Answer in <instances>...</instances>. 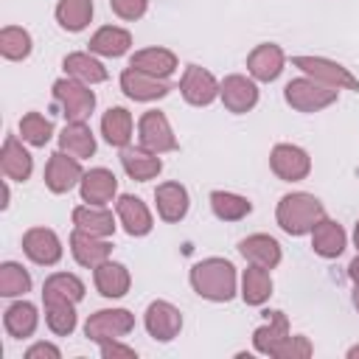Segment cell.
Here are the masks:
<instances>
[{
    "label": "cell",
    "instance_id": "obj_14",
    "mask_svg": "<svg viewBox=\"0 0 359 359\" xmlns=\"http://www.w3.org/2000/svg\"><path fill=\"white\" fill-rule=\"evenodd\" d=\"M157 199V213L165 222H180L188 213V191L180 182H163L154 191Z\"/></svg>",
    "mask_w": 359,
    "mask_h": 359
},
{
    "label": "cell",
    "instance_id": "obj_21",
    "mask_svg": "<svg viewBox=\"0 0 359 359\" xmlns=\"http://www.w3.org/2000/svg\"><path fill=\"white\" fill-rule=\"evenodd\" d=\"M121 163H123L126 174H129L132 180H137V182H146V180L157 177L160 168H163L160 157H157L154 151H149V149H123Z\"/></svg>",
    "mask_w": 359,
    "mask_h": 359
},
{
    "label": "cell",
    "instance_id": "obj_19",
    "mask_svg": "<svg viewBox=\"0 0 359 359\" xmlns=\"http://www.w3.org/2000/svg\"><path fill=\"white\" fill-rule=\"evenodd\" d=\"M70 244H73V255H76V261L84 264V266H98V264H104V261L109 258V250H112L107 241H101L98 236L84 233V230H79V227H76Z\"/></svg>",
    "mask_w": 359,
    "mask_h": 359
},
{
    "label": "cell",
    "instance_id": "obj_6",
    "mask_svg": "<svg viewBox=\"0 0 359 359\" xmlns=\"http://www.w3.org/2000/svg\"><path fill=\"white\" fill-rule=\"evenodd\" d=\"M132 325H135V320H132L129 311H123V309H115V311L104 309V311H95V314L87 320L84 331H87L90 339H95V342H107V339H115V337L129 334Z\"/></svg>",
    "mask_w": 359,
    "mask_h": 359
},
{
    "label": "cell",
    "instance_id": "obj_34",
    "mask_svg": "<svg viewBox=\"0 0 359 359\" xmlns=\"http://www.w3.org/2000/svg\"><path fill=\"white\" fill-rule=\"evenodd\" d=\"M269 292H272V280H269L266 266L252 264V266L244 272V292H241L244 300L252 303V306H258V303H264V300L269 297Z\"/></svg>",
    "mask_w": 359,
    "mask_h": 359
},
{
    "label": "cell",
    "instance_id": "obj_23",
    "mask_svg": "<svg viewBox=\"0 0 359 359\" xmlns=\"http://www.w3.org/2000/svg\"><path fill=\"white\" fill-rule=\"evenodd\" d=\"M59 140H62V151H67V154H73L79 160L81 157H90L95 151V137L84 126V121H70L65 126V132L59 135Z\"/></svg>",
    "mask_w": 359,
    "mask_h": 359
},
{
    "label": "cell",
    "instance_id": "obj_33",
    "mask_svg": "<svg viewBox=\"0 0 359 359\" xmlns=\"http://www.w3.org/2000/svg\"><path fill=\"white\" fill-rule=\"evenodd\" d=\"M65 70H67L70 76H76L79 81H87V84H98V81L107 79L104 65L95 62V59H90L87 53H70V56L65 59Z\"/></svg>",
    "mask_w": 359,
    "mask_h": 359
},
{
    "label": "cell",
    "instance_id": "obj_28",
    "mask_svg": "<svg viewBox=\"0 0 359 359\" xmlns=\"http://www.w3.org/2000/svg\"><path fill=\"white\" fill-rule=\"evenodd\" d=\"M132 45V36L123 31V28H115V25H107L101 28L93 39H90V50L101 53V56H121L126 53Z\"/></svg>",
    "mask_w": 359,
    "mask_h": 359
},
{
    "label": "cell",
    "instance_id": "obj_47",
    "mask_svg": "<svg viewBox=\"0 0 359 359\" xmlns=\"http://www.w3.org/2000/svg\"><path fill=\"white\" fill-rule=\"evenodd\" d=\"M353 303H356V309H359V286H356V294H353Z\"/></svg>",
    "mask_w": 359,
    "mask_h": 359
},
{
    "label": "cell",
    "instance_id": "obj_10",
    "mask_svg": "<svg viewBox=\"0 0 359 359\" xmlns=\"http://www.w3.org/2000/svg\"><path fill=\"white\" fill-rule=\"evenodd\" d=\"M79 180H81V165H79V157L65 154V151L50 154L48 168H45V182H48V188H50V191L65 194V191H70V188H73Z\"/></svg>",
    "mask_w": 359,
    "mask_h": 359
},
{
    "label": "cell",
    "instance_id": "obj_2",
    "mask_svg": "<svg viewBox=\"0 0 359 359\" xmlns=\"http://www.w3.org/2000/svg\"><path fill=\"white\" fill-rule=\"evenodd\" d=\"M323 213L325 210H323L320 199H314L311 194H289L278 205V224L292 236H303V233L314 230V224L323 219Z\"/></svg>",
    "mask_w": 359,
    "mask_h": 359
},
{
    "label": "cell",
    "instance_id": "obj_43",
    "mask_svg": "<svg viewBox=\"0 0 359 359\" xmlns=\"http://www.w3.org/2000/svg\"><path fill=\"white\" fill-rule=\"evenodd\" d=\"M101 353L109 359V356H126V359H132L135 356V351L132 348H123V345H115V342H101Z\"/></svg>",
    "mask_w": 359,
    "mask_h": 359
},
{
    "label": "cell",
    "instance_id": "obj_13",
    "mask_svg": "<svg viewBox=\"0 0 359 359\" xmlns=\"http://www.w3.org/2000/svg\"><path fill=\"white\" fill-rule=\"evenodd\" d=\"M219 93H222V101H224V107H227L230 112H247V109H252L255 101H258L255 84L247 81L244 76H227V79L222 81Z\"/></svg>",
    "mask_w": 359,
    "mask_h": 359
},
{
    "label": "cell",
    "instance_id": "obj_40",
    "mask_svg": "<svg viewBox=\"0 0 359 359\" xmlns=\"http://www.w3.org/2000/svg\"><path fill=\"white\" fill-rule=\"evenodd\" d=\"M48 325L56 331V334H70L76 328V311H73V303H48Z\"/></svg>",
    "mask_w": 359,
    "mask_h": 359
},
{
    "label": "cell",
    "instance_id": "obj_32",
    "mask_svg": "<svg viewBox=\"0 0 359 359\" xmlns=\"http://www.w3.org/2000/svg\"><path fill=\"white\" fill-rule=\"evenodd\" d=\"M286 337H289V334H286V317H283L280 311H272L269 325H261V328L255 331V348H258L261 353H275Z\"/></svg>",
    "mask_w": 359,
    "mask_h": 359
},
{
    "label": "cell",
    "instance_id": "obj_25",
    "mask_svg": "<svg viewBox=\"0 0 359 359\" xmlns=\"http://www.w3.org/2000/svg\"><path fill=\"white\" fill-rule=\"evenodd\" d=\"M238 250H241L244 258H250L252 264L266 266V269H272V266L280 261V247H278V241L269 238V236H250V238L241 241Z\"/></svg>",
    "mask_w": 359,
    "mask_h": 359
},
{
    "label": "cell",
    "instance_id": "obj_18",
    "mask_svg": "<svg viewBox=\"0 0 359 359\" xmlns=\"http://www.w3.org/2000/svg\"><path fill=\"white\" fill-rule=\"evenodd\" d=\"M311 233H314V236H311V247H314L317 255H323V258H337V255L345 250V230H342L337 222H331V219L323 216V219L314 224Z\"/></svg>",
    "mask_w": 359,
    "mask_h": 359
},
{
    "label": "cell",
    "instance_id": "obj_45",
    "mask_svg": "<svg viewBox=\"0 0 359 359\" xmlns=\"http://www.w3.org/2000/svg\"><path fill=\"white\" fill-rule=\"evenodd\" d=\"M348 272H351V278L356 280V286H359V255L351 261V266H348Z\"/></svg>",
    "mask_w": 359,
    "mask_h": 359
},
{
    "label": "cell",
    "instance_id": "obj_44",
    "mask_svg": "<svg viewBox=\"0 0 359 359\" xmlns=\"http://www.w3.org/2000/svg\"><path fill=\"white\" fill-rule=\"evenodd\" d=\"M34 356H59V351L53 345H36L28 351V359H34Z\"/></svg>",
    "mask_w": 359,
    "mask_h": 359
},
{
    "label": "cell",
    "instance_id": "obj_1",
    "mask_svg": "<svg viewBox=\"0 0 359 359\" xmlns=\"http://www.w3.org/2000/svg\"><path fill=\"white\" fill-rule=\"evenodd\" d=\"M191 283L208 300H230L236 292V269L230 261L208 258L191 269Z\"/></svg>",
    "mask_w": 359,
    "mask_h": 359
},
{
    "label": "cell",
    "instance_id": "obj_30",
    "mask_svg": "<svg viewBox=\"0 0 359 359\" xmlns=\"http://www.w3.org/2000/svg\"><path fill=\"white\" fill-rule=\"evenodd\" d=\"M210 208H213V213H216L219 219H224V222H238V219H244V216L252 210L250 199L236 196V194H227V191H213V194H210Z\"/></svg>",
    "mask_w": 359,
    "mask_h": 359
},
{
    "label": "cell",
    "instance_id": "obj_4",
    "mask_svg": "<svg viewBox=\"0 0 359 359\" xmlns=\"http://www.w3.org/2000/svg\"><path fill=\"white\" fill-rule=\"evenodd\" d=\"M292 62H294V67H300V70H306L309 76H314V81H323V84H328V87H334V90H339V87H345V90H359V81H356L342 65H337V62H331V59H320V56H294Z\"/></svg>",
    "mask_w": 359,
    "mask_h": 359
},
{
    "label": "cell",
    "instance_id": "obj_38",
    "mask_svg": "<svg viewBox=\"0 0 359 359\" xmlns=\"http://www.w3.org/2000/svg\"><path fill=\"white\" fill-rule=\"evenodd\" d=\"M0 50H3V56H8V59H22V56H28V50H31V36H28L22 28H6V31L0 34Z\"/></svg>",
    "mask_w": 359,
    "mask_h": 359
},
{
    "label": "cell",
    "instance_id": "obj_48",
    "mask_svg": "<svg viewBox=\"0 0 359 359\" xmlns=\"http://www.w3.org/2000/svg\"><path fill=\"white\" fill-rule=\"evenodd\" d=\"M353 241H356V247H359V224H356V233H353Z\"/></svg>",
    "mask_w": 359,
    "mask_h": 359
},
{
    "label": "cell",
    "instance_id": "obj_37",
    "mask_svg": "<svg viewBox=\"0 0 359 359\" xmlns=\"http://www.w3.org/2000/svg\"><path fill=\"white\" fill-rule=\"evenodd\" d=\"M20 132H22V137H25L28 143L45 146L48 137H50V132H53V126H50V121H45L39 112H28V115L20 121Z\"/></svg>",
    "mask_w": 359,
    "mask_h": 359
},
{
    "label": "cell",
    "instance_id": "obj_3",
    "mask_svg": "<svg viewBox=\"0 0 359 359\" xmlns=\"http://www.w3.org/2000/svg\"><path fill=\"white\" fill-rule=\"evenodd\" d=\"M337 98V90L328 84H317L311 79H294L286 84V101L300 112H314L328 107Z\"/></svg>",
    "mask_w": 359,
    "mask_h": 359
},
{
    "label": "cell",
    "instance_id": "obj_42",
    "mask_svg": "<svg viewBox=\"0 0 359 359\" xmlns=\"http://www.w3.org/2000/svg\"><path fill=\"white\" fill-rule=\"evenodd\" d=\"M309 342L303 339V337H286L283 342H280V348L275 351V356H309Z\"/></svg>",
    "mask_w": 359,
    "mask_h": 359
},
{
    "label": "cell",
    "instance_id": "obj_15",
    "mask_svg": "<svg viewBox=\"0 0 359 359\" xmlns=\"http://www.w3.org/2000/svg\"><path fill=\"white\" fill-rule=\"evenodd\" d=\"M22 247H25L28 258H34L36 264H56L59 255H62V247H59L56 233L53 230H45V227L28 230L25 238H22Z\"/></svg>",
    "mask_w": 359,
    "mask_h": 359
},
{
    "label": "cell",
    "instance_id": "obj_41",
    "mask_svg": "<svg viewBox=\"0 0 359 359\" xmlns=\"http://www.w3.org/2000/svg\"><path fill=\"white\" fill-rule=\"evenodd\" d=\"M109 6L123 20H137L146 11V0H109Z\"/></svg>",
    "mask_w": 359,
    "mask_h": 359
},
{
    "label": "cell",
    "instance_id": "obj_27",
    "mask_svg": "<svg viewBox=\"0 0 359 359\" xmlns=\"http://www.w3.org/2000/svg\"><path fill=\"white\" fill-rule=\"evenodd\" d=\"M81 294H84V283L76 275L59 272L45 280V303H59V300L76 303V300H81Z\"/></svg>",
    "mask_w": 359,
    "mask_h": 359
},
{
    "label": "cell",
    "instance_id": "obj_26",
    "mask_svg": "<svg viewBox=\"0 0 359 359\" xmlns=\"http://www.w3.org/2000/svg\"><path fill=\"white\" fill-rule=\"evenodd\" d=\"M95 286H98V292L104 297H121V294H126V289H129V272H126V266L109 264V261L98 264V269H95Z\"/></svg>",
    "mask_w": 359,
    "mask_h": 359
},
{
    "label": "cell",
    "instance_id": "obj_17",
    "mask_svg": "<svg viewBox=\"0 0 359 359\" xmlns=\"http://www.w3.org/2000/svg\"><path fill=\"white\" fill-rule=\"evenodd\" d=\"M115 188H118L115 174L107 168H93L90 174L81 177V199L87 205H107L112 199Z\"/></svg>",
    "mask_w": 359,
    "mask_h": 359
},
{
    "label": "cell",
    "instance_id": "obj_22",
    "mask_svg": "<svg viewBox=\"0 0 359 359\" xmlns=\"http://www.w3.org/2000/svg\"><path fill=\"white\" fill-rule=\"evenodd\" d=\"M118 216H121L129 236H146L151 230V216L137 196H121L118 199Z\"/></svg>",
    "mask_w": 359,
    "mask_h": 359
},
{
    "label": "cell",
    "instance_id": "obj_11",
    "mask_svg": "<svg viewBox=\"0 0 359 359\" xmlns=\"http://www.w3.org/2000/svg\"><path fill=\"white\" fill-rule=\"evenodd\" d=\"M180 325H182V317H180V311L171 303L157 300V303L149 306V311H146V328H149V334L154 339L168 342L171 337H177Z\"/></svg>",
    "mask_w": 359,
    "mask_h": 359
},
{
    "label": "cell",
    "instance_id": "obj_9",
    "mask_svg": "<svg viewBox=\"0 0 359 359\" xmlns=\"http://www.w3.org/2000/svg\"><path fill=\"white\" fill-rule=\"evenodd\" d=\"M269 163H272V171H275L280 180H289V182L303 180V177L309 174V168H311L309 154H306L303 149H297V146H289V143L275 146Z\"/></svg>",
    "mask_w": 359,
    "mask_h": 359
},
{
    "label": "cell",
    "instance_id": "obj_36",
    "mask_svg": "<svg viewBox=\"0 0 359 359\" xmlns=\"http://www.w3.org/2000/svg\"><path fill=\"white\" fill-rule=\"evenodd\" d=\"M34 325H36V311H34V306L17 303V306H11V309L6 311V328H8L14 337H28V334L34 331Z\"/></svg>",
    "mask_w": 359,
    "mask_h": 359
},
{
    "label": "cell",
    "instance_id": "obj_29",
    "mask_svg": "<svg viewBox=\"0 0 359 359\" xmlns=\"http://www.w3.org/2000/svg\"><path fill=\"white\" fill-rule=\"evenodd\" d=\"M101 129H104L107 143H112V146H126L129 137H132V115H129L123 107H115V109H109V112L104 115Z\"/></svg>",
    "mask_w": 359,
    "mask_h": 359
},
{
    "label": "cell",
    "instance_id": "obj_12",
    "mask_svg": "<svg viewBox=\"0 0 359 359\" xmlns=\"http://www.w3.org/2000/svg\"><path fill=\"white\" fill-rule=\"evenodd\" d=\"M121 87H123V93H126L129 98H135V101H151V98H163V95L168 93V84H165L163 79L149 76V73H140V70H135V67L123 70Z\"/></svg>",
    "mask_w": 359,
    "mask_h": 359
},
{
    "label": "cell",
    "instance_id": "obj_16",
    "mask_svg": "<svg viewBox=\"0 0 359 359\" xmlns=\"http://www.w3.org/2000/svg\"><path fill=\"white\" fill-rule=\"evenodd\" d=\"M247 67H250V73L255 76V79H261V81H272V79H278L280 76V70H283V50L278 48V45H258L250 56H247Z\"/></svg>",
    "mask_w": 359,
    "mask_h": 359
},
{
    "label": "cell",
    "instance_id": "obj_35",
    "mask_svg": "<svg viewBox=\"0 0 359 359\" xmlns=\"http://www.w3.org/2000/svg\"><path fill=\"white\" fill-rule=\"evenodd\" d=\"M56 17H59L62 28L81 31L93 17V3L90 0H62L56 8Z\"/></svg>",
    "mask_w": 359,
    "mask_h": 359
},
{
    "label": "cell",
    "instance_id": "obj_39",
    "mask_svg": "<svg viewBox=\"0 0 359 359\" xmlns=\"http://www.w3.org/2000/svg\"><path fill=\"white\" fill-rule=\"evenodd\" d=\"M28 286H31V278H28V272L25 269H20L17 264H3V269H0V292L3 294H20V292H28Z\"/></svg>",
    "mask_w": 359,
    "mask_h": 359
},
{
    "label": "cell",
    "instance_id": "obj_31",
    "mask_svg": "<svg viewBox=\"0 0 359 359\" xmlns=\"http://www.w3.org/2000/svg\"><path fill=\"white\" fill-rule=\"evenodd\" d=\"M3 171L11 180H28L31 174V154L14 137H8L3 146Z\"/></svg>",
    "mask_w": 359,
    "mask_h": 359
},
{
    "label": "cell",
    "instance_id": "obj_8",
    "mask_svg": "<svg viewBox=\"0 0 359 359\" xmlns=\"http://www.w3.org/2000/svg\"><path fill=\"white\" fill-rule=\"evenodd\" d=\"M140 143H143V149H149L154 154L177 149V140H174L171 126H168V121H165L163 112L151 109V112H146L140 118Z\"/></svg>",
    "mask_w": 359,
    "mask_h": 359
},
{
    "label": "cell",
    "instance_id": "obj_46",
    "mask_svg": "<svg viewBox=\"0 0 359 359\" xmlns=\"http://www.w3.org/2000/svg\"><path fill=\"white\" fill-rule=\"evenodd\" d=\"M348 356H359V348H351V351H348Z\"/></svg>",
    "mask_w": 359,
    "mask_h": 359
},
{
    "label": "cell",
    "instance_id": "obj_5",
    "mask_svg": "<svg viewBox=\"0 0 359 359\" xmlns=\"http://www.w3.org/2000/svg\"><path fill=\"white\" fill-rule=\"evenodd\" d=\"M53 95H56V101L62 104L67 121H84V118L90 115V109L95 107L93 90H87V87L79 84V81H67V79L56 81V84H53Z\"/></svg>",
    "mask_w": 359,
    "mask_h": 359
},
{
    "label": "cell",
    "instance_id": "obj_7",
    "mask_svg": "<svg viewBox=\"0 0 359 359\" xmlns=\"http://www.w3.org/2000/svg\"><path fill=\"white\" fill-rule=\"evenodd\" d=\"M180 90H182L185 101L194 104V107H205V104H210V101L219 95L216 79H213L208 70L196 67V65H188V67H185V76H182V81H180Z\"/></svg>",
    "mask_w": 359,
    "mask_h": 359
},
{
    "label": "cell",
    "instance_id": "obj_24",
    "mask_svg": "<svg viewBox=\"0 0 359 359\" xmlns=\"http://www.w3.org/2000/svg\"><path fill=\"white\" fill-rule=\"evenodd\" d=\"M73 222L79 230L84 233H93V236H109L115 230L112 224V213L101 205H84V208H76L73 210Z\"/></svg>",
    "mask_w": 359,
    "mask_h": 359
},
{
    "label": "cell",
    "instance_id": "obj_20",
    "mask_svg": "<svg viewBox=\"0 0 359 359\" xmlns=\"http://www.w3.org/2000/svg\"><path fill=\"white\" fill-rule=\"evenodd\" d=\"M129 67H135V70H140V73H149V76H157V79H165V76L174 73L177 59H174V53L165 50V48H149V50L135 53L132 62H129Z\"/></svg>",
    "mask_w": 359,
    "mask_h": 359
}]
</instances>
